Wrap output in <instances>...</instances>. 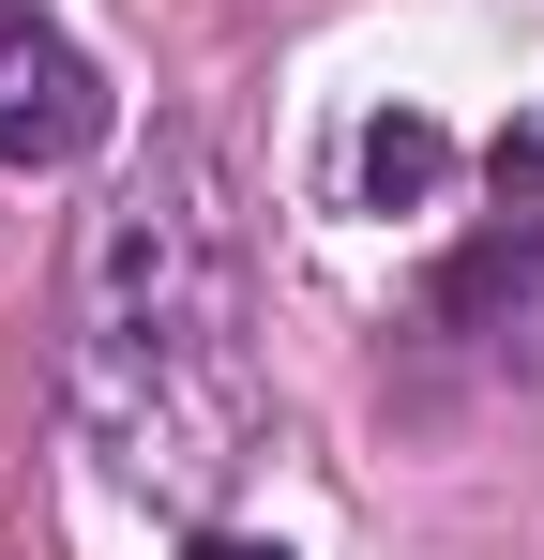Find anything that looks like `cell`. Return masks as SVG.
<instances>
[{
	"instance_id": "obj_1",
	"label": "cell",
	"mask_w": 544,
	"mask_h": 560,
	"mask_svg": "<svg viewBox=\"0 0 544 560\" xmlns=\"http://www.w3.org/2000/svg\"><path fill=\"white\" fill-rule=\"evenodd\" d=\"M76 409L137 485H212L258 440V378H243V243L212 152L167 137L137 197L91 228V318H76Z\"/></svg>"
},
{
	"instance_id": "obj_2",
	"label": "cell",
	"mask_w": 544,
	"mask_h": 560,
	"mask_svg": "<svg viewBox=\"0 0 544 560\" xmlns=\"http://www.w3.org/2000/svg\"><path fill=\"white\" fill-rule=\"evenodd\" d=\"M106 137V77L76 31H46L31 0H0V167H76Z\"/></svg>"
},
{
	"instance_id": "obj_3",
	"label": "cell",
	"mask_w": 544,
	"mask_h": 560,
	"mask_svg": "<svg viewBox=\"0 0 544 560\" xmlns=\"http://www.w3.org/2000/svg\"><path fill=\"white\" fill-rule=\"evenodd\" d=\"M544 288V137H499V212H484V243L439 273V318H499V303H530Z\"/></svg>"
},
{
	"instance_id": "obj_4",
	"label": "cell",
	"mask_w": 544,
	"mask_h": 560,
	"mask_svg": "<svg viewBox=\"0 0 544 560\" xmlns=\"http://www.w3.org/2000/svg\"><path fill=\"white\" fill-rule=\"evenodd\" d=\"M439 167H453L439 121H409V106H378V121H363V197H378V212H424V197H439Z\"/></svg>"
},
{
	"instance_id": "obj_5",
	"label": "cell",
	"mask_w": 544,
	"mask_h": 560,
	"mask_svg": "<svg viewBox=\"0 0 544 560\" xmlns=\"http://www.w3.org/2000/svg\"><path fill=\"white\" fill-rule=\"evenodd\" d=\"M181 560H287V546H258V530H197Z\"/></svg>"
}]
</instances>
